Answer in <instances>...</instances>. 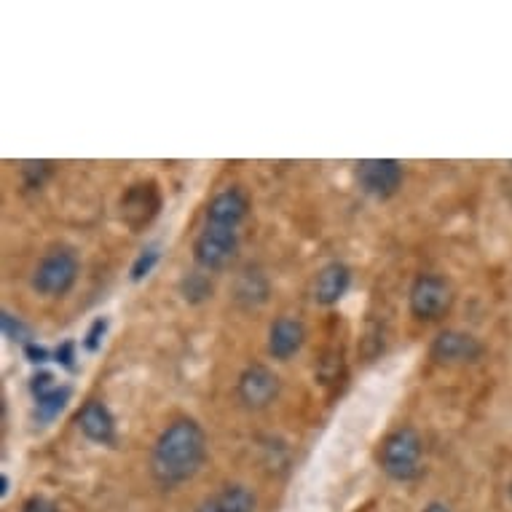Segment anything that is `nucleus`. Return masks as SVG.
<instances>
[{"label":"nucleus","mask_w":512,"mask_h":512,"mask_svg":"<svg viewBox=\"0 0 512 512\" xmlns=\"http://www.w3.org/2000/svg\"><path fill=\"white\" fill-rule=\"evenodd\" d=\"M215 287H212V279L207 277V271H191L180 279V295H183L185 303L191 306H199V303L210 301Z\"/></svg>","instance_id":"obj_16"},{"label":"nucleus","mask_w":512,"mask_h":512,"mask_svg":"<svg viewBox=\"0 0 512 512\" xmlns=\"http://www.w3.org/2000/svg\"><path fill=\"white\" fill-rule=\"evenodd\" d=\"M161 210V194L156 183H135L126 188V194L121 196V218L132 231H143L145 226H151L153 218Z\"/></svg>","instance_id":"obj_9"},{"label":"nucleus","mask_w":512,"mask_h":512,"mask_svg":"<svg viewBox=\"0 0 512 512\" xmlns=\"http://www.w3.org/2000/svg\"><path fill=\"white\" fill-rule=\"evenodd\" d=\"M247 215H250V196L244 194L242 188H226V191L212 196V202L207 204L204 226L239 231V226L247 220Z\"/></svg>","instance_id":"obj_10"},{"label":"nucleus","mask_w":512,"mask_h":512,"mask_svg":"<svg viewBox=\"0 0 512 512\" xmlns=\"http://www.w3.org/2000/svg\"><path fill=\"white\" fill-rule=\"evenodd\" d=\"M9 486H11L9 475H0V496H9Z\"/></svg>","instance_id":"obj_28"},{"label":"nucleus","mask_w":512,"mask_h":512,"mask_svg":"<svg viewBox=\"0 0 512 512\" xmlns=\"http://www.w3.org/2000/svg\"><path fill=\"white\" fill-rule=\"evenodd\" d=\"M0 325H3V336L9 338V341H14V344H22L27 346L30 344V338H33V333H30V328H27L25 322L19 317H14L11 311H0Z\"/></svg>","instance_id":"obj_18"},{"label":"nucleus","mask_w":512,"mask_h":512,"mask_svg":"<svg viewBox=\"0 0 512 512\" xmlns=\"http://www.w3.org/2000/svg\"><path fill=\"white\" fill-rule=\"evenodd\" d=\"M510 167H512V164H510Z\"/></svg>","instance_id":"obj_30"},{"label":"nucleus","mask_w":512,"mask_h":512,"mask_svg":"<svg viewBox=\"0 0 512 512\" xmlns=\"http://www.w3.org/2000/svg\"><path fill=\"white\" fill-rule=\"evenodd\" d=\"M105 333H108V319L100 317V319H94L92 322V328H89V333L84 336V349L86 352H97L102 346V338H105Z\"/></svg>","instance_id":"obj_22"},{"label":"nucleus","mask_w":512,"mask_h":512,"mask_svg":"<svg viewBox=\"0 0 512 512\" xmlns=\"http://www.w3.org/2000/svg\"><path fill=\"white\" fill-rule=\"evenodd\" d=\"M282 392V381L271 368L261 365V362H252L239 373V381H236V395L242 400L244 408L250 411H263L269 408L274 400Z\"/></svg>","instance_id":"obj_7"},{"label":"nucleus","mask_w":512,"mask_h":512,"mask_svg":"<svg viewBox=\"0 0 512 512\" xmlns=\"http://www.w3.org/2000/svg\"><path fill=\"white\" fill-rule=\"evenodd\" d=\"M215 502H218V512H255L258 502H255V494H252L247 486H226L215 496Z\"/></svg>","instance_id":"obj_15"},{"label":"nucleus","mask_w":512,"mask_h":512,"mask_svg":"<svg viewBox=\"0 0 512 512\" xmlns=\"http://www.w3.org/2000/svg\"><path fill=\"white\" fill-rule=\"evenodd\" d=\"M22 172H25L27 188H41V185L46 183V177L54 172V164H51V161H27L25 167H22Z\"/></svg>","instance_id":"obj_20"},{"label":"nucleus","mask_w":512,"mask_h":512,"mask_svg":"<svg viewBox=\"0 0 512 512\" xmlns=\"http://www.w3.org/2000/svg\"><path fill=\"white\" fill-rule=\"evenodd\" d=\"M405 169L395 159H365L357 164V185L362 194L387 202L403 188Z\"/></svg>","instance_id":"obj_6"},{"label":"nucleus","mask_w":512,"mask_h":512,"mask_svg":"<svg viewBox=\"0 0 512 512\" xmlns=\"http://www.w3.org/2000/svg\"><path fill=\"white\" fill-rule=\"evenodd\" d=\"M25 357L30 362H33V365H43V362H49V349H46V346H38L35 344V341H30V344L25 346Z\"/></svg>","instance_id":"obj_25"},{"label":"nucleus","mask_w":512,"mask_h":512,"mask_svg":"<svg viewBox=\"0 0 512 512\" xmlns=\"http://www.w3.org/2000/svg\"><path fill=\"white\" fill-rule=\"evenodd\" d=\"M239 255V231L218 226H204L194 242L196 266L207 274L226 271Z\"/></svg>","instance_id":"obj_5"},{"label":"nucleus","mask_w":512,"mask_h":512,"mask_svg":"<svg viewBox=\"0 0 512 512\" xmlns=\"http://www.w3.org/2000/svg\"><path fill=\"white\" fill-rule=\"evenodd\" d=\"M159 258H161L159 244H148V247H145V250L137 255V261L132 263V271H129L132 282H143V279L148 277L153 269H156Z\"/></svg>","instance_id":"obj_19"},{"label":"nucleus","mask_w":512,"mask_h":512,"mask_svg":"<svg viewBox=\"0 0 512 512\" xmlns=\"http://www.w3.org/2000/svg\"><path fill=\"white\" fill-rule=\"evenodd\" d=\"M78 271H81V263H78L76 252L65 250V247L62 250H51L35 266L30 285H33V290L38 295L62 298V295H68L73 290V285H76Z\"/></svg>","instance_id":"obj_3"},{"label":"nucleus","mask_w":512,"mask_h":512,"mask_svg":"<svg viewBox=\"0 0 512 512\" xmlns=\"http://www.w3.org/2000/svg\"><path fill=\"white\" fill-rule=\"evenodd\" d=\"M54 360H57L62 368L76 370V344H73V341H65V344L54 352Z\"/></svg>","instance_id":"obj_23"},{"label":"nucleus","mask_w":512,"mask_h":512,"mask_svg":"<svg viewBox=\"0 0 512 512\" xmlns=\"http://www.w3.org/2000/svg\"><path fill=\"white\" fill-rule=\"evenodd\" d=\"M196 512H218V502H215V496H212V499H207V502L199 504V507H196Z\"/></svg>","instance_id":"obj_26"},{"label":"nucleus","mask_w":512,"mask_h":512,"mask_svg":"<svg viewBox=\"0 0 512 512\" xmlns=\"http://www.w3.org/2000/svg\"><path fill=\"white\" fill-rule=\"evenodd\" d=\"M421 456H424V445L413 427H397L378 445V467L397 483H411L419 478Z\"/></svg>","instance_id":"obj_2"},{"label":"nucleus","mask_w":512,"mask_h":512,"mask_svg":"<svg viewBox=\"0 0 512 512\" xmlns=\"http://www.w3.org/2000/svg\"><path fill=\"white\" fill-rule=\"evenodd\" d=\"M421 512H451V507L443 502H432V504H427V507H424Z\"/></svg>","instance_id":"obj_27"},{"label":"nucleus","mask_w":512,"mask_h":512,"mask_svg":"<svg viewBox=\"0 0 512 512\" xmlns=\"http://www.w3.org/2000/svg\"><path fill=\"white\" fill-rule=\"evenodd\" d=\"M269 298V282L263 277L261 271L247 269L236 285V301H242L244 306H258V303H266Z\"/></svg>","instance_id":"obj_14"},{"label":"nucleus","mask_w":512,"mask_h":512,"mask_svg":"<svg viewBox=\"0 0 512 512\" xmlns=\"http://www.w3.org/2000/svg\"><path fill=\"white\" fill-rule=\"evenodd\" d=\"M483 354H486V346L480 344V338L464 330H443L429 344V357L440 365H472Z\"/></svg>","instance_id":"obj_8"},{"label":"nucleus","mask_w":512,"mask_h":512,"mask_svg":"<svg viewBox=\"0 0 512 512\" xmlns=\"http://www.w3.org/2000/svg\"><path fill=\"white\" fill-rule=\"evenodd\" d=\"M76 424L86 440H92V443L97 445H116V419H113V413H110L108 405L100 403V400H89V403L78 411Z\"/></svg>","instance_id":"obj_12"},{"label":"nucleus","mask_w":512,"mask_h":512,"mask_svg":"<svg viewBox=\"0 0 512 512\" xmlns=\"http://www.w3.org/2000/svg\"><path fill=\"white\" fill-rule=\"evenodd\" d=\"M408 306H411L413 317L421 319V322H440L454 306V287L445 277L421 274V277L413 279Z\"/></svg>","instance_id":"obj_4"},{"label":"nucleus","mask_w":512,"mask_h":512,"mask_svg":"<svg viewBox=\"0 0 512 512\" xmlns=\"http://www.w3.org/2000/svg\"><path fill=\"white\" fill-rule=\"evenodd\" d=\"M306 344V325L298 317H279L271 322L269 328V354L277 362L293 360Z\"/></svg>","instance_id":"obj_11"},{"label":"nucleus","mask_w":512,"mask_h":512,"mask_svg":"<svg viewBox=\"0 0 512 512\" xmlns=\"http://www.w3.org/2000/svg\"><path fill=\"white\" fill-rule=\"evenodd\" d=\"M70 395H73V392H70V387H59V389H54L51 395L41 397V400H35V416H38V421H43V424H46V421L57 419L59 413L68 408Z\"/></svg>","instance_id":"obj_17"},{"label":"nucleus","mask_w":512,"mask_h":512,"mask_svg":"<svg viewBox=\"0 0 512 512\" xmlns=\"http://www.w3.org/2000/svg\"><path fill=\"white\" fill-rule=\"evenodd\" d=\"M352 287V269L341 261H333L328 266H322L311 287V298L319 306H336Z\"/></svg>","instance_id":"obj_13"},{"label":"nucleus","mask_w":512,"mask_h":512,"mask_svg":"<svg viewBox=\"0 0 512 512\" xmlns=\"http://www.w3.org/2000/svg\"><path fill=\"white\" fill-rule=\"evenodd\" d=\"M54 389H59V384L57 378H54V373H49V370H38L33 376V381H30V392H33L35 400L51 395Z\"/></svg>","instance_id":"obj_21"},{"label":"nucleus","mask_w":512,"mask_h":512,"mask_svg":"<svg viewBox=\"0 0 512 512\" xmlns=\"http://www.w3.org/2000/svg\"><path fill=\"white\" fill-rule=\"evenodd\" d=\"M510 496H512V483H510Z\"/></svg>","instance_id":"obj_29"},{"label":"nucleus","mask_w":512,"mask_h":512,"mask_svg":"<svg viewBox=\"0 0 512 512\" xmlns=\"http://www.w3.org/2000/svg\"><path fill=\"white\" fill-rule=\"evenodd\" d=\"M22 512H59V507L51 502L49 496H30V499L22 504Z\"/></svg>","instance_id":"obj_24"},{"label":"nucleus","mask_w":512,"mask_h":512,"mask_svg":"<svg viewBox=\"0 0 512 512\" xmlns=\"http://www.w3.org/2000/svg\"><path fill=\"white\" fill-rule=\"evenodd\" d=\"M207 462V435L194 419L172 421L153 443L151 472L161 488L194 480Z\"/></svg>","instance_id":"obj_1"}]
</instances>
